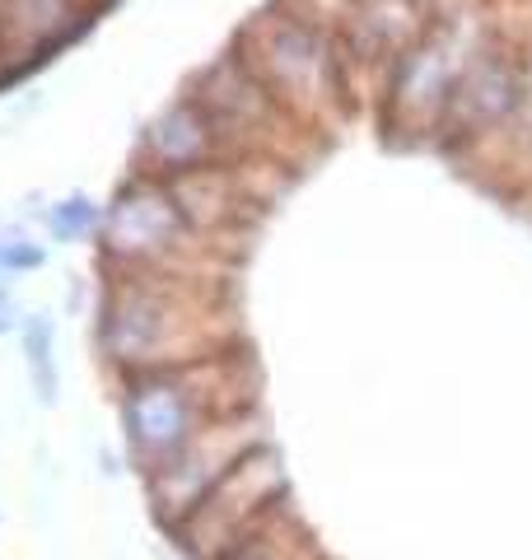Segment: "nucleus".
Masks as SVG:
<instances>
[{"mask_svg": "<svg viewBox=\"0 0 532 560\" xmlns=\"http://www.w3.org/2000/svg\"><path fill=\"white\" fill-rule=\"evenodd\" d=\"M397 94L402 103H420V108H435L443 94V61L439 51H412L397 70Z\"/></svg>", "mask_w": 532, "mask_h": 560, "instance_id": "8", "label": "nucleus"}, {"mask_svg": "<svg viewBox=\"0 0 532 560\" xmlns=\"http://www.w3.org/2000/svg\"><path fill=\"white\" fill-rule=\"evenodd\" d=\"M224 560H323L313 537L286 510H271Z\"/></svg>", "mask_w": 532, "mask_h": 560, "instance_id": "3", "label": "nucleus"}, {"mask_svg": "<svg viewBox=\"0 0 532 560\" xmlns=\"http://www.w3.org/2000/svg\"><path fill=\"white\" fill-rule=\"evenodd\" d=\"M24 350H28V370H33V378H38L43 401H51V393H57V378H51V327L43 318H33L24 327Z\"/></svg>", "mask_w": 532, "mask_h": 560, "instance_id": "9", "label": "nucleus"}, {"mask_svg": "<svg viewBox=\"0 0 532 560\" xmlns=\"http://www.w3.org/2000/svg\"><path fill=\"white\" fill-rule=\"evenodd\" d=\"M70 20L66 0H0V24L24 38H51Z\"/></svg>", "mask_w": 532, "mask_h": 560, "instance_id": "7", "label": "nucleus"}, {"mask_svg": "<svg viewBox=\"0 0 532 560\" xmlns=\"http://www.w3.org/2000/svg\"><path fill=\"white\" fill-rule=\"evenodd\" d=\"M266 51H271V66H276L280 84H299V90H309V84H317L323 80V70H327L323 43H317L304 24H280Z\"/></svg>", "mask_w": 532, "mask_h": 560, "instance_id": "5", "label": "nucleus"}, {"mask_svg": "<svg viewBox=\"0 0 532 560\" xmlns=\"http://www.w3.org/2000/svg\"><path fill=\"white\" fill-rule=\"evenodd\" d=\"M206 145H210V136H206V121L197 117L183 103V108H173L159 117V127L150 131V150H154V160L164 164V168H192V164H201L206 160Z\"/></svg>", "mask_w": 532, "mask_h": 560, "instance_id": "4", "label": "nucleus"}, {"mask_svg": "<svg viewBox=\"0 0 532 560\" xmlns=\"http://www.w3.org/2000/svg\"><path fill=\"white\" fill-rule=\"evenodd\" d=\"M519 94H523L519 75L500 61H486L472 70V80L463 90V117L467 121H500L513 103H519Z\"/></svg>", "mask_w": 532, "mask_h": 560, "instance_id": "6", "label": "nucleus"}, {"mask_svg": "<svg viewBox=\"0 0 532 560\" xmlns=\"http://www.w3.org/2000/svg\"><path fill=\"white\" fill-rule=\"evenodd\" d=\"M38 261H43V253L28 248V243H20V238L0 243V267H38Z\"/></svg>", "mask_w": 532, "mask_h": 560, "instance_id": "11", "label": "nucleus"}, {"mask_svg": "<svg viewBox=\"0 0 532 560\" xmlns=\"http://www.w3.org/2000/svg\"><path fill=\"white\" fill-rule=\"evenodd\" d=\"M10 327V318H5V304H0V331H5Z\"/></svg>", "mask_w": 532, "mask_h": 560, "instance_id": "12", "label": "nucleus"}, {"mask_svg": "<svg viewBox=\"0 0 532 560\" xmlns=\"http://www.w3.org/2000/svg\"><path fill=\"white\" fill-rule=\"evenodd\" d=\"M173 230H177V206L150 187H136L113 206L108 248L113 253H154L173 238Z\"/></svg>", "mask_w": 532, "mask_h": 560, "instance_id": "2", "label": "nucleus"}, {"mask_svg": "<svg viewBox=\"0 0 532 560\" xmlns=\"http://www.w3.org/2000/svg\"><path fill=\"white\" fill-rule=\"evenodd\" d=\"M122 425H127V444L136 463L150 471H164L192 440H201V401L187 374H159L136 383L127 407H122Z\"/></svg>", "mask_w": 532, "mask_h": 560, "instance_id": "1", "label": "nucleus"}, {"mask_svg": "<svg viewBox=\"0 0 532 560\" xmlns=\"http://www.w3.org/2000/svg\"><path fill=\"white\" fill-rule=\"evenodd\" d=\"M94 224V206H89L84 197H70V201H61L57 210H51V230H57L61 238H76L80 230H89Z\"/></svg>", "mask_w": 532, "mask_h": 560, "instance_id": "10", "label": "nucleus"}]
</instances>
